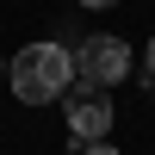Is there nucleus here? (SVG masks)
Here are the masks:
<instances>
[{"instance_id":"nucleus-7","label":"nucleus","mask_w":155,"mask_h":155,"mask_svg":"<svg viewBox=\"0 0 155 155\" xmlns=\"http://www.w3.org/2000/svg\"><path fill=\"white\" fill-rule=\"evenodd\" d=\"M0 81H6V68H0Z\"/></svg>"},{"instance_id":"nucleus-1","label":"nucleus","mask_w":155,"mask_h":155,"mask_svg":"<svg viewBox=\"0 0 155 155\" xmlns=\"http://www.w3.org/2000/svg\"><path fill=\"white\" fill-rule=\"evenodd\" d=\"M6 74H12V93L25 106L68 99V87H74V50H62V44H25Z\"/></svg>"},{"instance_id":"nucleus-2","label":"nucleus","mask_w":155,"mask_h":155,"mask_svg":"<svg viewBox=\"0 0 155 155\" xmlns=\"http://www.w3.org/2000/svg\"><path fill=\"white\" fill-rule=\"evenodd\" d=\"M124 74H130V44H124V37H87V44L74 50V81L81 87L112 93Z\"/></svg>"},{"instance_id":"nucleus-3","label":"nucleus","mask_w":155,"mask_h":155,"mask_svg":"<svg viewBox=\"0 0 155 155\" xmlns=\"http://www.w3.org/2000/svg\"><path fill=\"white\" fill-rule=\"evenodd\" d=\"M68 130H74V143H81V149H93L99 137L112 130V93L74 81V87H68Z\"/></svg>"},{"instance_id":"nucleus-4","label":"nucleus","mask_w":155,"mask_h":155,"mask_svg":"<svg viewBox=\"0 0 155 155\" xmlns=\"http://www.w3.org/2000/svg\"><path fill=\"white\" fill-rule=\"evenodd\" d=\"M81 155H118V149H112V143H93V149H81Z\"/></svg>"},{"instance_id":"nucleus-5","label":"nucleus","mask_w":155,"mask_h":155,"mask_svg":"<svg viewBox=\"0 0 155 155\" xmlns=\"http://www.w3.org/2000/svg\"><path fill=\"white\" fill-rule=\"evenodd\" d=\"M149 87H155V37H149Z\"/></svg>"},{"instance_id":"nucleus-6","label":"nucleus","mask_w":155,"mask_h":155,"mask_svg":"<svg viewBox=\"0 0 155 155\" xmlns=\"http://www.w3.org/2000/svg\"><path fill=\"white\" fill-rule=\"evenodd\" d=\"M81 6H112V0H81Z\"/></svg>"}]
</instances>
